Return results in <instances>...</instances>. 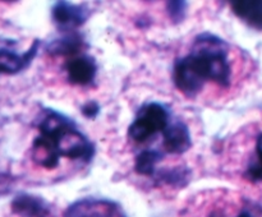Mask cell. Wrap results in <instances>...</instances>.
Instances as JSON below:
<instances>
[{"label": "cell", "instance_id": "7", "mask_svg": "<svg viewBox=\"0 0 262 217\" xmlns=\"http://www.w3.org/2000/svg\"><path fill=\"white\" fill-rule=\"evenodd\" d=\"M163 147L171 155H182L187 152L192 146L191 133L188 127L181 120L169 123L168 127L163 130Z\"/></svg>", "mask_w": 262, "mask_h": 217}, {"label": "cell", "instance_id": "9", "mask_svg": "<svg viewBox=\"0 0 262 217\" xmlns=\"http://www.w3.org/2000/svg\"><path fill=\"white\" fill-rule=\"evenodd\" d=\"M14 213L20 217H51L49 204L40 197L19 194L12 202Z\"/></svg>", "mask_w": 262, "mask_h": 217}, {"label": "cell", "instance_id": "11", "mask_svg": "<svg viewBox=\"0 0 262 217\" xmlns=\"http://www.w3.org/2000/svg\"><path fill=\"white\" fill-rule=\"evenodd\" d=\"M230 7L238 18L246 23L261 30L262 26V2H230Z\"/></svg>", "mask_w": 262, "mask_h": 217}, {"label": "cell", "instance_id": "12", "mask_svg": "<svg viewBox=\"0 0 262 217\" xmlns=\"http://www.w3.org/2000/svg\"><path fill=\"white\" fill-rule=\"evenodd\" d=\"M164 153L158 150L141 151L135 161V170L140 175L152 176L156 170V163L163 158Z\"/></svg>", "mask_w": 262, "mask_h": 217}, {"label": "cell", "instance_id": "14", "mask_svg": "<svg viewBox=\"0 0 262 217\" xmlns=\"http://www.w3.org/2000/svg\"><path fill=\"white\" fill-rule=\"evenodd\" d=\"M246 178L250 181H258L261 180V161H260V155L256 156V160L252 161V162L248 165L247 170H246L245 174Z\"/></svg>", "mask_w": 262, "mask_h": 217}, {"label": "cell", "instance_id": "17", "mask_svg": "<svg viewBox=\"0 0 262 217\" xmlns=\"http://www.w3.org/2000/svg\"><path fill=\"white\" fill-rule=\"evenodd\" d=\"M238 217H252V216H251V214L248 213V212H242V213H241Z\"/></svg>", "mask_w": 262, "mask_h": 217}, {"label": "cell", "instance_id": "16", "mask_svg": "<svg viewBox=\"0 0 262 217\" xmlns=\"http://www.w3.org/2000/svg\"><path fill=\"white\" fill-rule=\"evenodd\" d=\"M81 111L82 114H83L86 117H89V119H95V117L97 116V114L100 112V106L97 102L90 101L82 106Z\"/></svg>", "mask_w": 262, "mask_h": 217}, {"label": "cell", "instance_id": "13", "mask_svg": "<svg viewBox=\"0 0 262 217\" xmlns=\"http://www.w3.org/2000/svg\"><path fill=\"white\" fill-rule=\"evenodd\" d=\"M168 13L174 23H181L186 18L187 10H188V3L187 2H168Z\"/></svg>", "mask_w": 262, "mask_h": 217}, {"label": "cell", "instance_id": "1", "mask_svg": "<svg viewBox=\"0 0 262 217\" xmlns=\"http://www.w3.org/2000/svg\"><path fill=\"white\" fill-rule=\"evenodd\" d=\"M230 77L227 43L211 33L197 36L191 53L177 59L173 66L174 84L187 97L196 96L207 81L229 87Z\"/></svg>", "mask_w": 262, "mask_h": 217}, {"label": "cell", "instance_id": "4", "mask_svg": "<svg viewBox=\"0 0 262 217\" xmlns=\"http://www.w3.org/2000/svg\"><path fill=\"white\" fill-rule=\"evenodd\" d=\"M89 8L68 2H56L51 9V18L63 32H71L89 19Z\"/></svg>", "mask_w": 262, "mask_h": 217}, {"label": "cell", "instance_id": "5", "mask_svg": "<svg viewBox=\"0 0 262 217\" xmlns=\"http://www.w3.org/2000/svg\"><path fill=\"white\" fill-rule=\"evenodd\" d=\"M66 71L69 83L74 86H91L97 74V64L94 58L87 55L73 56L66 63Z\"/></svg>", "mask_w": 262, "mask_h": 217}, {"label": "cell", "instance_id": "15", "mask_svg": "<svg viewBox=\"0 0 262 217\" xmlns=\"http://www.w3.org/2000/svg\"><path fill=\"white\" fill-rule=\"evenodd\" d=\"M187 176H188V171L176 168V170H170L168 171V173L164 174V175L161 176V179L165 180L166 183L169 184H176V183L179 184L182 180H186Z\"/></svg>", "mask_w": 262, "mask_h": 217}, {"label": "cell", "instance_id": "3", "mask_svg": "<svg viewBox=\"0 0 262 217\" xmlns=\"http://www.w3.org/2000/svg\"><path fill=\"white\" fill-rule=\"evenodd\" d=\"M170 123V112L159 102H147L142 105L135 120L128 128V135L132 140L142 143L159 132H163Z\"/></svg>", "mask_w": 262, "mask_h": 217}, {"label": "cell", "instance_id": "6", "mask_svg": "<svg viewBox=\"0 0 262 217\" xmlns=\"http://www.w3.org/2000/svg\"><path fill=\"white\" fill-rule=\"evenodd\" d=\"M40 42L41 41L37 38L33 40L31 47L22 54H17L9 49L0 47V74L13 76L27 68L31 61L35 59Z\"/></svg>", "mask_w": 262, "mask_h": 217}, {"label": "cell", "instance_id": "2", "mask_svg": "<svg viewBox=\"0 0 262 217\" xmlns=\"http://www.w3.org/2000/svg\"><path fill=\"white\" fill-rule=\"evenodd\" d=\"M94 155V144L69 117L51 109L45 110L38 124V135L32 143V158L37 165L53 170L61 156L89 162Z\"/></svg>", "mask_w": 262, "mask_h": 217}, {"label": "cell", "instance_id": "8", "mask_svg": "<svg viewBox=\"0 0 262 217\" xmlns=\"http://www.w3.org/2000/svg\"><path fill=\"white\" fill-rule=\"evenodd\" d=\"M68 217H124L119 207L109 201H81L69 208Z\"/></svg>", "mask_w": 262, "mask_h": 217}, {"label": "cell", "instance_id": "10", "mask_svg": "<svg viewBox=\"0 0 262 217\" xmlns=\"http://www.w3.org/2000/svg\"><path fill=\"white\" fill-rule=\"evenodd\" d=\"M82 47H83V38L76 32H68L63 37L51 41L46 47V51L53 56H66L71 59L79 55Z\"/></svg>", "mask_w": 262, "mask_h": 217}]
</instances>
